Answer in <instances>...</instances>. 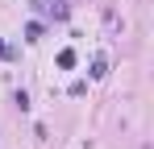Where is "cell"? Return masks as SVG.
<instances>
[{
  "label": "cell",
  "mask_w": 154,
  "mask_h": 149,
  "mask_svg": "<svg viewBox=\"0 0 154 149\" xmlns=\"http://www.w3.org/2000/svg\"><path fill=\"white\" fill-rule=\"evenodd\" d=\"M104 74H108V62L96 58V62H92V79H104Z\"/></svg>",
  "instance_id": "obj_4"
},
{
  "label": "cell",
  "mask_w": 154,
  "mask_h": 149,
  "mask_svg": "<svg viewBox=\"0 0 154 149\" xmlns=\"http://www.w3.org/2000/svg\"><path fill=\"white\" fill-rule=\"evenodd\" d=\"M33 8L46 13V17H54V21H67V17H71V4H67V0H33Z\"/></svg>",
  "instance_id": "obj_1"
},
{
  "label": "cell",
  "mask_w": 154,
  "mask_h": 149,
  "mask_svg": "<svg viewBox=\"0 0 154 149\" xmlns=\"http://www.w3.org/2000/svg\"><path fill=\"white\" fill-rule=\"evenodd\" d=\"M58 66L71 71V66H75V50H63V54H58Z\"/></svg>",
  "instance_id": "obj_3"
},
{
  "label": "cell",
  "mask_w": 154,
  "mask_h": 149,
  "mask_svg": "<svg viewBox=\"0 0 154 149\" xmlns=\"http://www.w3.org/2000/svg\"><path fill=\"white\" fill-rule=\"evenodd\" d=\"M0 54H4V58H13V50H8V46H4V42H0Z\"/></svg>",
  "instance_id": "obj_5"
},
{
  "label": "cell",
  "mask_w": 154,
  "mask_h": 149,
  "mask_svg": "<svg viewBox=\"0 0 154 149\" xmlns=\"http://www.w3.org/2000/svg\"><path fill=\"white\" fill-rule=\"evenodd\" d=\"M42 33H46L42 21H29V25H25V42H42Z\"/></svg>",
  "instance_id": "obj_2"
}]
</instances>
